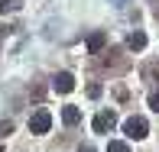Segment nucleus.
Instances as JSON below:
<instances>
[{
  "mask_svg": "<svg viewBox=\"0 0 159 152\" xmlns=\"http://www.w3.org/2000/svg\"><path fill=\"white\" fill-rule=\"evenodd\" d=\"M127 46L133 49V52H140V49H146V33H130Z\"/></svg>",
  "mask_w": 159,
  "mask_h": 152,
  "instance_id": "0eeeda50",
  "label": "nucleus"
},
{
  "mask_svg": "<svg viewBox=\"0 0 159 152\" xmlns=\"http://www.w3.org/2000/svg\"><path fill=\"white\" fill-rule=\"evenodd\" d=\"M13 133V123L10 120H0V136H10Z\"/></svg>",
  "mask_w": 159,
  "mask_h": 152,
  "instance_id": "9d476101",
  "label": "nucleus"
},
{
  "mask_svg": "<svg viewBox=\"0 0 159 152\" xmlns=\"http://www.w3.org/2000/svg\"><path fill=\"white\" fill-rule=\"evenodd\" d=\"M114 123H117L114 110H101L94 117V123H91V129H94V133H107V129H114Z\"/></svg>",
  "mask_w": 159,
  "mask_h": 152,
  "instance_id": "7ed1b4c3",
  "label": "nucleus"
},
{
  "mask_svg": "<svg viewBox=\"0 0 159 152\" xmlns=\"http://www.w3.org/2000/svg\"><path fill=\"white\" fill-rule=\"evenodd\" d=\"M49 126H52V113H49V110H36L30 117V133H36V136L49 133Z\"/></svg>",
  "mask_w": 159,
  "mask_h": 152,
  "instance_id": "f03ea898",
  "label": "nucleus"
},
{
  "mask_svg": "<svg viewBox=\"0 0 159 152\" xmlns=\"http://www.w3.org/2000/svg\"><path fill=\"white\" fill-rule=\"evenodd\" d=\"M104 46H107V33H91V36H88V52H91V55L104 52Z\"/></svg>",
  "mask_w": 159,
  "mask_h": 152,
  "instance_id": "39448f33",
  "label": "nucleus"
},
{
  "mask_svg": "<svg viewBox=\"0 0 159 152\" xmlns=\"http://www.w3.org/2000/svg\"><path fill=\"white\" fill-rule=\"evenodd\" d=\"M149 107H153V110L159 113V91H153V94H149Z\"/></svg>",
  "mask_w": 159,
  "mask_h": 152,
  "instance_id": "9b49d317",
  "label": "nucleus"
},
{
  "mask_svg": "<svg viewBox=\"0 0 159 152\" xmlns=\"http://www.w3.org/2000/svg\"><path fill=\"white\" fill-rule=\"evenodd\" d=\"M78 152H94V146H81V149H78Z\"/></svg>",
  "mask_w": 159,
  "mask_h": 152,
  "instance_id": "ddd939ff",
  "label": "nucleus"
},
{
  "mask_svg": "<svg viewBox=\"0 0 159 152\" xmlns=\"http://www.w3.org/2000/svg\"><path fill=\"white\" fill-rule=\"evenodd\" d=\"M117 7H124V0H117Z\"/></svg>",
  "mask_w": 159,
  "mask_h": 152,
  "instance_id": "4468645a",
  "label": "nucleus"
},
{
  "mask_svg": "<svg viewBox=\"0 0 159 152\" xmlns=\"http://www.w3.org/2000/svg\"><path fill=\"white\" fill-rule=\"evenodd\" d=\"M124 133L130 136V139H146V133H149V123L143 120V117H130L124 123Z\"/></svg>",
  "mask_w": 159,
  "mask_h": 152,
  "instance_id": "f257e3e1",
  "label": "nucleus"
},
{
  "mask_svg": "<svg viewBox=\"0 0 159 152\" xmlns=\"http://www.w3.org/2000/svg\"><path fill=\"white\" fill-rule=\"evenodd\" d=\"M62 120H65V126H78V123H81V110H78V107H62Z\"/></svg>",
  "mask_w": 159,
  "mask_h": 152,
  "instance_id": "423d86ee",
  "label": "nucleus"
},
{
  "mask_svg": "<svg viewBox=\"0 0 159 152\" xmlns=\"http://www.w3.org/2000/svg\"><path fill=\"white\" fill-rule=\"evenodd\" d=\"M23 7V0H0V13H16Z\"/></svg>",
  "mask_w": 159,
  "mask_h": 152,
  "instance_id": "6e6552de",
  "label": "nucleus"
},
{
  "mask_svg": "<svg viewBox=\"0 0 159 152\" xmlns=\"http://www.w3.org/2000/svg\"><path fill=\"white\" fill-rule=\"evenodd\" d=\"M52 88L59 91V94H68V91H75V75H68V71H62V75H55Z\"/></svg>",
  "mask_w": 159,
  "mask_h": 152,
  "instance_id": "20e7f679",
  "label": "nucleus"
},
{
  "mask_svg": "<svg viewBox=\"0 0 159 152\" xmlns=\"http://www.w3.org/2000/svg\"><path fill=\"white\" fill-rule=\"evenodd\" d=\"M88 97H101V84H91V88H88Z\"/></svg>",
  "mask_w": 159,
  "mask_h": 152,
  "instance_id": "f8f14e48",
  "label": "nucleus"
},
{
  "mask_svg": "<svg viewBox=\"0 0 159 152\" xmlns=\"http://www.w3.org/2000/svg\"><path fill=\"white\" fill-rule=\"evenodd\" d=\"M107 152H130V146L120 142V139H111V142H107Z\"/></svg>",
  "mask_w": 159,
  "mask_h": 152,
  "instance_id": "1a4fd4ad",
  "label": "nucleus"
}]
</instances>
